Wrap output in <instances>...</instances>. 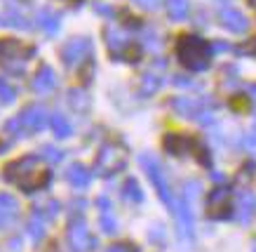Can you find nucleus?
Wrapping results in <instances>:
<instances>
[{
    "label": "nucleus",
    "instance_id": "nucleus-1",
    "mask_svg": "<svg viewBox=\"0 0 256 252\" xmlns=\"http://www.w3.org/2000/svg\"><path fill=\"white\" fill-rule=\"evenodd\" d=\"M5 174L12 184L24 191H38L50 181V170L38 156H24L5 167Z\"/></svg>",
    "mask_w": 256,
    "mask_h": 252
},
{
    "label": "nucleus",
    "instance_id": "nucleus-21",
    "mask_svg": "<svg viewBox=\"0 0 256 252\" xmlns=\"http://www.w3.org/2000/svg\"><path fill=\"white\" fill-rule=\"evenodd\" d=\"M28 233H31L33 240H40L42 233H45V226H42V214L36 210L33 212V219H31V226H28Z\"/></svg>",
    "mask_w": 256,
    "mask_h": 252
},
{
    "label": "nucleus",
    "instance_id": "nucleus-19",
    "mask_svg": "<svg viewBox=\"0 0 256 252\" xmlns=\"http://www.w3.org/2000/svg\"><path fill=\"white\" fill-rule=\"evenodd\" d=\"M16 200L12 196H8V193H0V217H12V214L16 212Z\"/></svg>",
    "mask_w": 256,
    "mask_h": 252
},
{
    "label": "nucleus",
    "instance_id": "nucleus-8",
    "mask_svg": "<svg viewBox=\"0 0 256 252\" xmlns=\"http://www.w3.org/2000/svg\"><path fill=\"white\" fill-rule=\"evenodd\" d=\"M33 55V48H28V45H22V43H16V40H2L0 43V62L8 64L10 62H26L28 57Z\"/></svg>",
    "mask_w": 256,
    "mask_h": 252
},
{
    "label": "nucleus",
    "instance_id": "nucleus-13",
    "mask_svg": "<svg viewBox=\"0 0 256 252\" xmlns=\"http://www.w3.org/2000/svg\"><path fill=\"white\" fill-rule=\"evenodd\" d=\"M68 181L76 189H87V184L92 181V172L85 165H70L68 167Z\"/></svg>",
    "mask_w": 256,
    "mask_h": 252
},
{
    "label": "nucleus",
    "instance_id": "nucleus-15",
    "mask_svg": "<svg viewBox=\"0 0 256 252\" xmlns=\"http://www.w3.org/2000/svg\"><path fill=\"white\" fill-rule=\"evenodd\" d=\"M50 125H52V132L59 137V139H66L70 132H73V127H70L68 118L62 116V113H54L52 118H50Z\"/></svg>",
    "mask_w": 256,
    "mask_h": 252
},
{
    "label": "nucleus",
    "instance_id": "nucleus-24",
    "mask_svg": "<svg viewBox=\"0 0 256 252\" xmlns=\"http://www.w3.org/2000/svg\"><path fill=\"white\" fill-rule=\"evenodd\" d=\"M62 151L59 149H52V146H45V149H42V158H47V160H50V163H59V160H62Z\"/></svg>",
    "mask_w": 256,
    "mask_h": 252
},
{
    "label": "nucleus",
    "instance_id": "nucleus-7",
    "mask_svg": "<svg viewBox=\"0 0 256 252\" xmlns=\"http://www.w3.org/2000/svg\"><path fill=\"white\" fill-rule=\"evenodd\" d=\"M68 243H70V250H73V252H90L94 247V238L90 236L87 226L80 219L70 221V226H68Z\"/></svg>",
    "mask_w": 256,
    "mask_h": 252
},
{
    "label": "nucleus",
    "instance_id": "nucleus-12",
    "mask_svg": "<svg viewBox=\"0 0 256 252\" xmlns=\"http://www.w3.org/2000/svg\"><path fill=\"white\" fill-rule=\"evenodd\" d=\"M172 106L181 113V116H198V113H210V111H204V99H190V97H178L172 102Z\"/></svg>",
    "mask_w": 256,
    "mask_h": 252
},
{
    "label": "nucleus",
    "instance_id": "nucleus-6",
    "mask_svg": "<svg viewBox=\"0 0 256 252\" xmlns=\"http://www.w3.org/2000/svg\"><path fill=\"white\" fill-rule=\"evenodd\" d=\"M207 214L212 219H226L230 214V189L218 186L207 198Z\"/></svg>",
    "mask_w": 256,
    "mask_h": 252
},
{
    "label": "nucleus",
    "instance_id": "nucleus-14",
    "mask_svg": "<svg viewBox=\"0 0 256 252\" xmlns=\"http://www.w3.org/2000/svg\"><path fill=\"white\" fill-rule=\"evenodd\" d=\"M254 212H256V198H254V193L244 191L240 196V212H238V219H240L242 224H247V221L254 217Z\"/></svg>",
    "mask_w": 256,
    "mask_h": 252
},
{
    "label": "nucleus",
    "instance_id": "nucleus-17",
    "mask_svg": "<svg viewBox=\"0 0 256 252\" xmlns=\"http://www.w3.org/2000/svg\"><path fill=\"white\" fill-rule=\"evenodd\" d=\"M99 205H101V228L106 231V233H113L116 231V219H113V214H110V205L106 198H99Z\"/></svg>",
    "mask_w": 256,
    "mask_h": 252
},
{
    "label": "nucleus",
    "instance_id": "nucleus-16",
    "mask_svg": "<svg viewBox=\"0 0 256 252\" xmlns=\"http://www.w3.org/2000/svg\"><path fill=\"white\" fill-rule=\"evenodd\" d=\"M167 15L174 22H181L188 17V0H167Z\"/></svg>",
    "mask_w": 256,
    "mask_h": 252
},
{
    "label": "nucleus",
    "instance_id": "nucleus-9",
    "mask_svg": "<svg viewBox=\"0 0 256 252\" xmlns=\"http://www.w3.org/2000/svg\"><path fill=\"white\" fill-rule=\"evenodd\" d=\"M47 123V113L42 106H28L24 109V113L19 116V125L26 130V132H40Z\"/></svg>",
    "mask_w": 256,
    "mask_h": 252
},
{
    "label": "nucleus",
    "instance_id": "nucleus-18",
    "mask_svg": "<svg viewBox=\"0 0 256 252\" xmlns=\"http://www.w3.org/2000/svg\"><path fill=\"white\" fill-rule=\"evenodd\" d=\"M124 198L130 200V203H141L144 200V193H141V189H139V184L134 179H127V184H124Z\"/></svg>",
    "mask_w": 256,
    "mask_h": 252
},
{
    "label": "nucleus",
    "instance_id": "nucleus-20",
    "mask_svg": "<svg viewBox=\"0 0 256 252\" xmlns=\"http://www.w3.org/2000/svg\"><path fill=\"white\" fill-rule=\"evenodd\" d=\"M158 87H160V76H156V73H146V78H144V83H141V92H144V97L156 95Z\"/></svg>",
    "mask_w": 256,
    "mask_h": 252
},
{
    "label": "nucleus",
    "instance_id": "nucleus-11",
    "mask_svg": "<svg viewBox=\"0 0 256 252\" xmlns=\"http://www.w3.org/2000/svg\"><path fill=\"white\" fill-rule=\"evenodd\" d=\"M33 90L36 92H52L56 87V78H54V71L50 69V66H40V71L36 73V78H33Z\"/></svg>",
    "mask_w": 256,
    "mask_h": 252
},
{
    "label": "nucleus",
    "instance_id": "nucleus-23",
    "mask_svg": "<svg viewBox=\"0 0 256 252\" xmlns=\"http://www.w3.org/2000/svg\"><path fill=\"white\" fill-rule=\"evenodd\" d=\"M14 97H16L14 87L10 85V83H8L5 78H0V102L10 104V102H14Z\"/></svg>",
    "mask_w": 256,
    "mask_h": 252
},
{
    "label": "nucleus",
    "instance_id": "nucleus-3",
    "mask_svg": "<svg viewBox=\"0 0 256 252\" xmlns=\"http://www.w3.org/2000/svg\"><path fill=\"white\" fill-rule=\"evenodd\" d=\"M127 163V151L120 146V144H104L99 151V156H96V163H94V170L104 177H108V174H116L120 172Z\"/></svg>",
    "mask_w": 256,
    "mask_h": 252
},
{
    "label": "nucleus",
    "instance_id": "nucleus-22",
    "mask_svg": "<svg viewBox=\"0 0 256 252\" xmlns=\"http://www.w3.org/2000/svg\"><path fill=\"white\" fill-rule=\"evenodd\" d=\"M40 26H42L47 33H54L56 26H59V19H56V15H52V12H40Z\"/></svg>",
    "mask_w": 256,
    "mask_h": 252
},
{
    "label": "nucleus",
    "instance_id": "nucleus-4",
    "mask_svg": "<svg viewBox=\"0 0 256 252\" xmlns=\"http://www.w3.org/2000/svg\"><path fill=\"white\" fill-rule=\"evenodd\" d=\"M141 165H144V170H146V174L150 177V181H153V186H156L158 196L162 198V203L170 207L172 212H174V207H176V200H174V196H172L170 191V184H167V179H164V172L162 167H160V163H158L153 156H141Z\"/></svg>",
    "mask_w": 256,
    "mask_h": 252
},
{
    "label": "nucleus",
    "instance_id": "nucleus-2",
    "mask_svg": "<svg viewBox=\"0 0 256 252\" xmlns=\"http://www.w3.org/2000/svg\"><path fill=\"white\" fill-rule=\"evenodd\" d=\"M178 62L186 66L188 71H204L212 62V48L198 36H181L176 45Z\"/></svg>",
    "mask_w": 256,
    "mask_h": 252
},
{
    "label": "nucleus",
    "instance_id": "nucleus-10",
    "mask_svg": "<svg viewBox=\"0 0 256 252\" xmlns=\"http://www.w3.org/2000/svg\"><path fill=\"white\" fill-rule=\"evenodd\" d=\"M221 24H224V29H228L230 33H244L249 29L247 17L242 15L240 10H235V8L221 10Z\"/></svg>",
    "mask_w": 256,
    "mask_h": 252
},
{
    "label": "nucleus",
    "instance_id": "nucleus-26",
    "mask_svg": "<svg viewBox=\"0 0 256 252\" xmlns=\"http://www.w3.org/2000/svg\"><path fill=\"white\" fill-rule=\"evenodd\" d=\"M106 252H139V250H136V247H130V245H113V247Z\"/></svg>",
    "mask_w": 256,
    "mask_h": 252
},
{
    "label": "nucleus",
    "instance_id": "nucleus-5",
    "mask_svg": "<svg viewBox=\"0 0 256 252\" xmlns=\"http://www.w3.org/2000/svg\"><path fill=\"white\" fill-rule=\"evenodd\" d=\"M94 55V45L90 38H73L68 40L62 50V57H64V64L68 69H80L82 64H87L92 59Z\"/></svg>",
    "mask_w": 256,
    "mask_h": 252
},
{
    "label": "nucleus",
    "instance_id": "nucleus-25",
    "mask_svg": "<svg viewBox=\"0 0 256 252\" xmlns=\"http://www.w3.org/2000/svg\"><path fill=\"white\" fill-rule=\"evenodd\" d=\"M136 5H141V8H146V10H156L158 5H160V0H134Z\"/></svg>",
    "mask_w": 256,
    "mask_h": 252
}]
</instances>
